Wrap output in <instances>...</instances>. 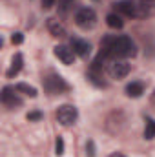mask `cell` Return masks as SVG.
<instances>
[{"instance_id":"cell-3","label":"cell","mask_w":155,"mask_h":157,"mask_svg":"<svg viewBox=\"0 0 155 157\" xmlns=\"http://www.w3.org/2000/svg\"><path fill=\"white\" fill-rule=\"evenodd\" d=\"M75 24L80 29H91L97 24V13L91 7H80L75 13Z\"/></svg>"},{"instance_id":"cell-1","label":"cell","mask_w":155,"mask_h":157,"mask_svg":"<svg viewBox=\"0 0 155 157\" xmlns=\"http://www.w3.org/2000/svg\"><path fill=\"white\" fill-rule=\"evenodd\" d=\"M108 60H115V59H128V57H133L137 53L135 49V42L126 37V35H120V37H104L100 42V51Z\"/></svg>"},{"instance_id":"cell-14","label":"cell","mask_w":155,"mask_h":157,"mask_svg":"<svg viewBox=\"0 0 155 157\" xmlns=\"http://www.w3.org/2000/svg\"><path fill=\"white\" fill-rule=\"evenodd\" d=\"M17 91H22V93H26V95H29L31 99H35L37 95H39V91H37V88H33V86H29V84H26V82H18L17 86Z\"/></svg>"},{"instance_id":"cell-19","label":"cell","mask_w":155,"mask_h":157,"mask_svg":"<svg viewBox=\"0 0 155 157\" xmlns=\"http://www.w3.org/2000/svg\"><path fill=\"white\" fill-rule=\"evenodd\" d=\"M86 155L88 157H95V143H93L91 139L86 143Z\"/></svg>"},{"instance_id":"cell-5","label":"cell","mask_w":155,"mask_h":157,"mask_svg":"<svg viewBox=\"0 0 155 157\" xmlns=\"http://www.w3.org/2000/svg\"><path fill=\"white\" fill-rule=\"evenodd\" d=\"M131 71V66L126 62V60H120V59H115V60H110L108 64V73L112 78H124L128 73Z\"/></svg>"},{"instance_id":"cell-20","label":"cell","mask_w":155,"mask_h":157,"mask_svg":"<svg viewBox=\"0 0 155 157\" xmlns=\"http://www.w3.org/2000/svg\"><path fill=\"white\" fill-rule=\"evenodd\" d=\"M22 42H24V35H22V33L17 31V33L11 35V44H13V46H18V44H22Z\"/></svg>"},{"instance_id":"cell-23","label":"cell","mask_w":155,"mask_h":157,"mask_svg":"<svg viewBox=\"0 0 155 157\" xmlns=\"http://www.w3.org/2000/svg\"><path fill=\"white\" fill-rule=\"evenodd\" d=\"M152 104L155 106V91H153V95H152Z\"/></svg>"},{"instance_id":"cell-16","label":"cell","mask_w":155,"mask_h":157,"mask_svg":"<svg viewBox=\"0 0 155 157\" xmlns=\"http://www.w3.org/2000/svg\"><path fill=\"white\" fill-rule=\"evenodd\" d=\"M73 2L75 0H59V13L60 15H66L70 11V7L73 6Z\"/></svg>"},{"instance_id":"cell-24","label":"cell","mask_w":155,"mask_h":157,"mask_svg":"<svg viewBox=\"0 0 155 157\" xmlns=\"http://www.w3.org/2000/svg\"><path fill=\"white\" fill-rule=\"evenodd\" d=\"M142 2H155V0H142Z\"/></svg>"},{"instance_id":"cell-12","label":"cell","mask_w":155,"mask_h":157,"mask_svg":"<svg viewBox=\"0 0 155 157\" xmlns=\"http://www.w3.org/2000/svg\"><path fill=\"white\" fill-rule=\"evenodd\" d=\"M142 93H144V84H142V82L133 80V82H130V84L126 86V95H128V97L137 99V97H141Z\"/></svg>"},{"instance_id":"cell-9","label":"cell","mask_w":155,"mask_h":157,"mask_svg":"<svg viewBox=\"0 0 155 157\" xmlns=\"http://www.w3.org/2000/svg\"><path fill=\"white\" fill-rule=\"evenodd\" d=\"M71 49H73L75 55L82 57V59L89 57V53H91L89 42H86V40H82V39H71Z\"/></svg>"},{"instance_id":"cell-2","label":"cell","mask_w":155,"mask_h":157,"mask_svg":"<svg viewBox=\"0 0 155 157\" xmlns=\"http://www.w3.org/2000/svg\"><path fill=\"white\" fill-rule=\"evenodd\" d=\"M44 90H46L47 93H51V95H60V93L68 91L70 86H68V82L60 77V75L51 73V75L44 77Z\"/></svg>"},{"instance_id":"cell-21","label":"cell","mask_w":155,"mask_h":157,"mask_svg":"<svg viewBox=\"0 0 155 157\" xmlns=\"http://www.w3.org/2000/svg\"><path fill=\"white\" fill-rule=\"evenodd\" d=\"M40 2H42V7H44V9H51L57 0H40Z\"/></svg>"},{"instance_id":"cell-8","label":"cell","mask_w":155,"mask_h":157,"mask_svg":"<svg viewBox=\"0 0 155 157\" xmlns=\"http://www.w3.org/2000/svg\"><path fill=\"white\" fill-rule=\"evenodd\" d=\"M113 7H115L117 13L126 15V17H135V15H137V4H133L131 0H120V2H115Z\"/></svg>"},{"instance_id":"cell-10","label":"cell","mask_w":155,"mask_h":157,"mask_svg":"<svg viewBox=\"0 0 155 157\" xmlns=\"http://www.w3.org/2000/svg\"><path fill=\"white\" fill-rule=\"evenodd\" d=\"M47 31H49L51 37H55V39H64V37L68 35L64 24L59 22L57 18H47Z\"/></svg>"},{"instance_id":"cell-7","label":"cell","mask_w":155,"mask_h":157,"mask_svg":"<svg viewBox=\"0 0 155 157\" xmlns=\"http://www.w3.org/2000/svg\"><path fill=\"white\" fill-rule=\"evenodd\" d=\"M53 53H55V57H57L62 64H66V66H70V64L75 62V53H73V49H70V48H66V46H55V48H53Z\"/></svg>"},{"instance_id":"cell-15","label":"cell","mask_w":155,"mask_h":157,"mask_svg":"<svg viewBox=\"0 0 155 157\" xmlns=\"http://www.w3.org/2000/svg\"><path fill=\"white\" fill-rule=\"evenodd\" d=\"M155 137V121L153 119H146V128H144V139H153Z\"/></svg>"},{"instance_id":"cell-11","label":"cell","mask_w":155,"mask_h":157,"mask_svg":"<svg viewBox=\"0 0 155 157\" xmlns=\"http://www.w3.org/2000/svg\"><path fill=\"white\" fill-rule=\"evenodd\" d=\"M22 66H24V57H22V53H17L13 57V60H11V68L6 71V77L13 78L15 75H18V71L22 70Z\"/></svg>"},{"instance_id":"cell-4","label":"cell","mask_w":155,"mask_h":157,"mask_svg":"<svg viewBox=\"0 0 155 157\" xmlns=\"http://www.w3.org/2000/svg\"><path fill=\"white\" fill-rule=\"evenodd\" d=\"M78 117V112L75 106H71V104H62V106H59V110H57V121L62 124V126H70V124H73Z\"/></svg>"},{"instance_id":"cell-6","label":"cell","mask_w":155,"mask_h":157,"mask_svg":"<svg viewBox=\"0 0 155 157\" xmlns=\"http://www.w3.org/2000/svg\"><path fill=\"white\" fill-rule=\"evenodd\" d=\"M17 91V88H11V86H6V88H2V102L7 106V108H18V106H22V99L15 93Z\"/></svg>"},{"instance_id":"cell-17","label":"cell","mask_w":155,"mask_h":157,"mask_svg":"<svg viewBox=\"0 0 155 157\" xmlns=\"http://www.w3.org/2000/svg\"><path fill=\"white\" fill-rule=\"evenodd\" d=\"M64 139L62 137H57V141H55V154L60 157V155H64Z\"/></svg>"},{"instance_id":"cell-18","label":"cell","mask_w":155,"mask_h":157,"mask_svg":"<svg viewBox=\"0 0 155 157\" xmlns=\"http://www.w3.org/2000/svg\"><path fill=\"white\" fill-rule=\"evenodd\" d=\"M42 117H44V113H42L40 110H33V112H29V113L26 115V119H28L29 122H37V121H40Z\"/></svg>"},{"instance_id":"cell-22","label":"cell","mask_w":155,"mask_h":157,"mask_svg":"<svg viewBox=\"0 0 155 157\" xmlns=\"http://www.w3.org/2000/svg\"><path fill=\"white\" fill-rule=\"evenodd\" d=\"M110 157H126V155H122L120 152H115V154H112V155H110Z\"/></svg>"},{"instance_id":"cell-13","label":"cell","mask_w":155,"mask_h":157,"mask_svg":"<svg viewBox=\"0 0 155 157\" xmlns=\"http://www.w3.org/2000/svg\"><path fill=\"white\" fill-rule=\"evenodd\" d=\"M106 24H108L110 28H113V29H122V26H124L120 15H117V13H110V15L106 17Z\"/></svg>"}]
</instances>
